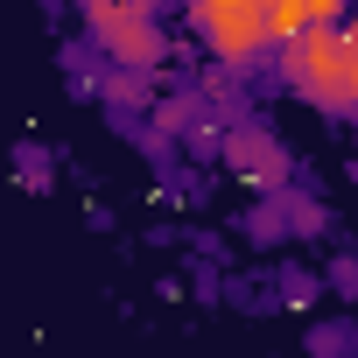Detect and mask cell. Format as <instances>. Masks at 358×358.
Wrapping results in <instances>:
<instances>
[{
  "label": "cell",
  "instance_id": "obj_1",
  "mask_svg": "<svg viewBox=\"0 0 358 358\" xmlns=\"http://www.w3.org/2000/svg\"><path fill=\"white\" fill-rule=\"evenodd\" d=\"M281 71H288V85H302L309 99L351 106V85H344V29H337V22H309L295 43H281Z\"/></svg>",
  "mask_w": 358,
  "mask_h": 358
},
{
  "label": "cell",
  "instance_id": "obj_2",
  "mask_svg": "<svg viewBox=\"0 0 358 358\" xmlns=\"http://www.w3.org/2000/svg\"><path fill=\"white\" fill-rule=\"evenodd\" d=\"M92 29H99V43L120 64H155L162 57V36L148 22V0H92Z\"/></svg>",
  "mask_w": 358,
  "mask_h": 358
},
{
  "label": "cell",
  "instance_id": "obj_3",
  "mask_svg": "<svg viewBox=\"0 0 358 358\" xmlns=\"http://www.w3.org/2000/svg\"><path fill=\"white\" fill-rule=\"evenodd\" d=\"M309 29V8H302V0H267V15H260V36L281 50V43H295Z\"/></svg>",
  "mask_w": 358,
  "mask_h": 358
},
{
  "label": "cell",
  "instance_id": "obj_4",
  "mask_svg": "<svg viewBox=\"0 0 358 358\" xmlns=\"http://www.w3.org/2000/svg\"><path fill=\"white\" fill-rule=\"evenodd\" d=\"M344 85H351V106H358V29H344Z\"/></svg>",
  "mask_w": 358,
  "mask_h": 358
},
{
  "label": "cell",
  "instance_id": "obj_5",
  "mask_svg": "<svg viewBox=\"0 0 358 358\" xmlns=\"http://www.w3.org/2000/svg\"><path fill=\"white\" fill-rule=\"evenodd\" d=\"M351 29H358V22H351Z\"/></svg>",
  "mask_w": 358,
  "mask_h": 358
}]
</instances>
